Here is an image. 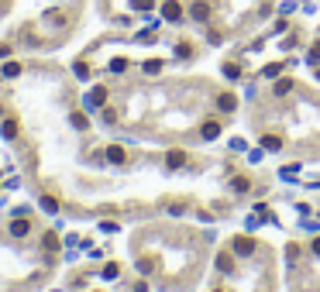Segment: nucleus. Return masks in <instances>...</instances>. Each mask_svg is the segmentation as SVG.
Returning <instances> with one entry per match:
<instances>
[{"mask_svg":"<svg viewBox=\"0 0 320 292\" xmlns=\"http://www.w3.org/2000/svg\"><path fill=\"white\" fill-rule=\"evenodd\" d=\"M234 255H238V258L255 255V241H252V237H238V241H234Z\"/></svg>","mask_w":320,"mask_h":292,"instance_id":"nucleus-2","label":"nucleus"},{"mask_svg":"<svg viewBox=\"0 0 320 292\" xmlns=\"http://www.w3.org/2000/svg\"><path fill=\"white\" fill-rule=\"evenodd\" d=\"M127 69V59H114V62H110V72H124Z\"/></svg>","mask_w":320,"mask_h":292,"instance_id":"nucleus-23","label":"nucleus"},{"mask_svg":"<svg viewBox=\"0 0 320 292\" xmlns=\"http://www.w3.org/2000/svg\"><path fill=\"white\" fill-rule=\"evenodd\" d=\"M162 17H165V21H183V7H179V4H176V0H165V4H162Z\"/></svg>","mask_w":320,"mask_h":292,"instance_id":"nucleus-1","label":"nucleus"},{"mask_svg":"<svg viewBox=\"0 0 320 292\" xmlns=\"http://www.w3.org/2000/svg\"><path fill=\"white\" fill-rule=\"evenodd\" d=\"M4 76H7V79L21 76V66H17V62H7V66H4Z\"/></svg>","mask_w":320,"mask_h":292,"instance_id":"nucleus-16","label":"nucleus"},{"mask_svg":"<svg viewBox=\"0 0 320 292\" xmlns=\"http://www.w3.org/2000/svg\"><path fill=\"white\" fill-rule=\"evenodd\" d=\"M279 72H283V66H265V69H262V76H265V79H275Z\"/></svg>","mask_w":320,"mask_h":292,"instance_id":"nucleus-19","label":"nucleus"},{"mask_svg":"<svg viewBox=\"0 0 320 292\" xmlns=\"http://www.w3.org/2000/svg\"><path fill=\"white\" fill-rule=\"evenodd\" d=\"M135 7H138V11H148V7H152V0H135Z\"/></svg>","mask_w":320,"mask_h":292,"instance_id":"nucleus-26","label":"nucleus"},{"mask_svg":"<svg viewBox=\"0 0 320 292\" xmlns=\"http://www.w3.org/2000/svg\"><path fill=\"white\" fill-rule=\"evenodd\" d=\"M42 247H45V251H55V247H59V237H55V234H45Z\"/></svg>","mask_w":320,"mask_h":292,"instance_id":"nucleus-17","label":"nucleus"},{"mask_svg":"<svg viewBox=\"0 0 320 292\" xmlns=\"http://www.w3.org/2000/svg\"><path fill=\"white\" fill-rule=\"evenodd\" d=\"M310 62H313V66H317V62H320V42H317V45H313V48H310Z\"/></svg>","mask_w":320,"mask_h":292,"instance_id":"nucleus-24","label":"nucleus"},{"mask_svg":"<svg viewBox=\"0 0 320 292\" xmlns=\"http://www.w3.org/2000/svg\"><path fill=\"white\" fill-rule=\"evenodd\" d=\"M217 268L220 271H231V268H234V265H231V255H220V258H217Z\"/></svg>","mask_w":320,"mask_h":292,"instance_id":"nucleus-21","label":"nucleus"},{"mask_svg":"<svg viewBox=\"0 0 320 292\" xmlns=\"http://www.w3.org/2000/svg\"><path fill=\"white\" fill-rule=\"evenodd\" d=\"M69 124H72L76 131H86V127H90V124H86V113H72V117H69Z\"/></svg>","mask_w":320,"mask_h":292,"instance_id":"nucleus-11","label":"nucleus"},{"mask_svg":"<svg viewBox=\"0 0 320 292\" xmlns=\"http://www.w3.org/2000/svg\"><path fill=\"white\" fill-rule=\"evenodd\" d=\"M72 72H76V76H80V79H90V66H86L83 59H80V62H76V66H72Z\"/></svg>","mask_w":320,"mask_h":292,"instance_id":"nucleus-14","label":"nucleus"},{"mask_svg":"<svg viewBox=\"0 0 320 292\" xmlns=\"http://www.w3.org/2000/svg\"><path fill=\"white\" fill-rule=\"evenodd\" d=\"M103 279H117V265H107V268H103Z\"/></svg>","mask_w":320,"mask_h":292,"instance_id":"nucleus-25","label":"nucleus"},{"mask_svg":"<svg viewBox=\"0 0 320 292\" xmlns=\"http://www.w3.org/2000/svg\"><path fill=\"white\" fill-rule=\"evenodd\" d=\"M217 107H220V110H224V113H231V110H234V107H238V100H234L231 93H220V96H217Z\"/></svg>","mask_w":320,"mask_h":292,"instance_id":"nucleus-8","label":"nucleus"},{"mask_svg":"<svg viewBox=\"0 0 320 292\" xmlns=\"http://www.w3.org/2000/svg\"><path fill=\"white\" fill-rule=\"evenodd\" d=\"M190 17H193V21H206V17H210V4H203V0L190 4Z\"/></svg>","mask_w":320,"mask_h":292,"instance_id":"nucleus-4","label":"nucleus"},{"mask_svg":"<svg viewBox=\"0 0 320 292\" xmlns=\"http://www.w3.org/2000/svg\"><path fill=\"white\" fill-rule=\"evenodd\" d=\"M262 148H269V151H279V148H283V141H279L275 134H265V138H262Z\"/></svg>","mask_w":320,"mask_h":292,"instance_id":"nucleus-10","label":"nucleus"},{"mask_svg":"<svg viewBox=\"0 0 320 292\" xmlns=\"http://www.w3.org/2000/svg\"><path fill=\"white\" fill-rule=\"evenodd\" d=\"M231 186H234V192H248V179H244V176H238Z\"/></svg>","mask_w":320,"mask_h":292,"instance_id":"nucleus-18","label":"nucleus"},{"mask_svg":"<svg viewBox=\"0 0 320 292\" xmlns=\"http://www.w3.org/2000/svg\"><path fill=\"white\" fill-rule=\"evenodd\" d=\"M28 230H31V224H28L24 217H17V220L11 224V234H14V237H28Z\"/></svg>","mask_w":320,"mask_h":292,"instance_id":"nucleus-7","label":"nucleus"},{"mask_svg":"<svg viewBox=\"0 0 320 292\" xmlns=\"http://www.w3.org/2000/svg\"><path fill=\"white\" fill-rule=\"evenodd\" d=\"M103 100H107V90H103V86H97V90L86 96V107H103Z\"/></svg>","mask_w":320,"mask_h":292,"instance_id":"nucleus-6","label":"nucleus"},{"mask_svg":"<svg viewBox=\"0 0 320 292\" xmlns=\"http://www.w3.org/2000/svg\"><path fill=\"white\" fill-rule=\"evenodd\" d=\"M42 210H45V213H55L59 200H55V196H42Z\"/></svg>","mask_w":320,"mask_h":292,"instance_id":"nucleus-13","label":"nucleus"},{"mask_svg":"<svg viewBox=\"0 0 320 292\" xmlns=\"http://www.w3.org/2000/svg\"><path fill=\"white\" fill-rule=\"evenodd\" d=\"M11 55V45H0V59H7Z\"/></svg>","mask_w":320,"mask_h":292,"instance_id":"nucleus-27","label":"nucleus"},{"mask_svg":"<svg viewBox=\"0 0 320 292\" xmlns=\"http://www.w3.org/2000/svg\"><path fill=\"white\" fill-rule=\"evenodd\" d=\"M159 69H162V62H159V59H152V62H145V72H148V76H155Z\"/></svg>","mask_w":320,"mask_h":292,"instance_id":"nucleus-22","label":"nucleus"},{"mask_svg":"<svg viewBox=\"0 0 320 292\" xmlns=\"http://www.w3.org/2000/svg\"><path fill=\"white\" fill-rule=\"evenodd\" d=\"M107 158H110V162H114V165H121V162H124V148H107Z\"/></svg>","mask_w":320,"mask_h":292,"instance_id":"nucleus-12","label":"nucleus"},{"mask_svg":"<svg viewBox=\"0 0 320 292\" xmlns=\"http://www.w3.org/2000/svg\"><path fill=\"white\" fill-rule=\"evenodd\" d=\"M317 79H320V72H317Z\"/></svg>","mask_w":320,"mask_h":292,"instance_id":"nucleus-29","label":"nucleus"},{"mask_svg":"<svg viewBox=\"0 0 320 292\" xmlns=\"http://www.w3.org/2000/svg\"><path fill=\"white\" fill-rule=\"evenodd\" d=\"M200 134H203L206 141H214V138L220 134V124H217V121H203V127H200Z\"/></svg>","mask_w":320,"mask_h":292,"instance_id":"nucleus-5","label":"nucleus"},{"mask_svg":"<svg viewBox=\"0 0 320 292\" xmlns=\"http://www.w3.org/2000/svg\"><path fill=\"white\" fill-rule=\"evenodd\" d=\"M17 127H21V124L14 121V117H7V121H4V138H17Z\"/></svg>","mask_w":320,"mask_h":292,"instance_id":"nucleus-9","label":"nucleus"},{"mask_svg":"<svg viewBox=\"0 0 320 292\" xmlns=\"http://www.w3.org/2000/svg\"><path fill=\"white\" fill-rule=\"evenodd\" d=\"M165 165H169V169H183L186 165V151L183 148H172L169 155H165Z\"/></svg>","mask_w":320,"mask_h":292,"instance_id":"nucleus-3","label":"nucleus"},{"mask_svg":"<svg viewBox=\"0 0 320 292\" xmlns=\"http://www.w3.org/2000/svg\"><path fill=\"white\" fill-rule=\"evenodd\" d=\"M224 76H228V79H238V76H241V69L234 66V62H228V66H224Z\"/></svg>","mask_w":320,"mask_h":292,"instance_id":"nucleus-20","label":"nucleus"},{"mask_svg":"<svg viewBox=\"0 0 320 292\" xmlns=\"http://www.w3.org/2000/svg\"><path fill=\"white\" fill-rule=\"evenodd\" d=\"M313 255H320V237H317V241H313Z\"/></svg>","mask_w":320,"mask_h":292,"instance_id":"nucleus-28","label":"nucleus"},{"mask_svg":"<svg viewBox=\"0 0 320 292\" xmlns=\"http://www.w3.org/2000/svg\"><path fill=\"white\" fill-rule=\"evenodd\" d=\"M289 90H293V83H289V79H279V83H275V96H286Z\"/></svg>","mask_w":320,"mask_h":292,"instance_id":"nucleus-15","label":"nucleus"}]
</instances>
